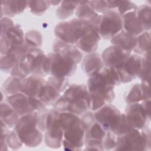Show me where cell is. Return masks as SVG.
<instances>
[{
    "instance_id": "6da1fadb",
    "label": "cell",
    "mask_w": 151,
    "mask_h": 151,
    "mask_svg": "<svg viewBox=\"0 0 151 151\" xmlns=\"http://www.w3.org/2000/svg\"><path fill=\"white\" fill-rule=\"evenodd\" d=\"M38 115V111L22 115L14 127L20 140L27 147H36L43 140L42 132L37 126Z\"/></svg>"
},
{
    "instance_id": "7a4b0ae2",
    "label": "cell",
    "mask_w": 151,
    "mask_h": 151,
    "mask_svg": "<svg viewBox=\"0 0 151 151\" xmlns=\"http://www.w3.org/2000/svg\"><path fill=\"white\" fill-rule=\"evenodd\" d=\"M91 26L97 30L101 37L111 39L123 29V18L117 9H107L98 15Z\"/></svg>"
},
{
    "instance_id": "3957f363",
    "label": "cell",
    "mask_w": 151,
    "mask_h": 151,
    "mask_svg": "<svg viewBox=\"0 0 151 151\" xmlns=\"http://www.w3.org/2000/svg\"><path fill=\"white\" fill-rule=\"evenodd\" d=\"M77 63L71 58L52 52L47 55L44 71L46 75L67 77L74 74L77 69Z\"/></svg>"
},
{
    "instance_id": "277c9868",
    "label": "cell",
    "mask_w": 151,
    "mask_h": 151,
    "mask_svg": "<svg viewBox=\"0 0 151 151\" xmlns=\"http://www.w3.org/2000/svg\"><path fill=\"white\" fill-rule=\"evenodd\" d=\"M132 128L123 135L117 136L116 150H146L150 149V131Z\"/></svg>"
},
{
    "instance_id": "5b68a950",
    "label": "cell",
    "mask_w": 151,
    "mask_h": 151,
    "mask_svg": "<svg viewBox=\"0 0 151 151\" xmlns=\"http://www.w3.org/2000/svg\"><path fill=\"white\" fill-rule=\"evenodd\" d=\"M90 25L87 22L78 18L63 21L55 27V35L57 40L63 42L76 44Z\"/></svg>"
},
{
    "instance_id": "8992f818",
    "label": "cell",
    "mask_w": 151,
    "mask_h": 151,
    "mask_svg": "<svg viewBox=\"0 0 151 151\" xmlns=\"http://www.w3.org/2000/svg\"><path fill=\"white\" fill-rule=\"evenodd\" d=\"M86 130L80 118L64 130L62 146L67 150H81L85 146Z\"/></svg>"
},
{
    "instance_id": "52a82bcc",
    "label": "cell",
    "mask_w": 151,
    "mask_h": 151,
    "mask_svg": "<svg viewBox=\"0 0 151 151\" xmlns=\"http://www.w3.org/2000/svg\"><path fill=\"white\" fill-rule=\"evenodd\" d=\"M87 87L90 93H96L104 96L108 104H110L114 99V87L110 85L100 73L89 76Z\"/></svg>"
},
{
    "instance_id": "ba28073f",
    "label": "cell",
    "mask_w": 151,
    "mask_h": 151,
    "mask_svg": "<svg viewBox=\"0 0 151 151\" xmlns=\"http://www.w3.org/2000/svg\"><path fill=\"white\" fill-rule=\"evenodd\" d=\"M142 57L136 54H130L123 64L116 68L122 83L132 81L138 77L142 67Z\"/></svg>"
},
{
    "instance_id": "9c48e42d",
    "label": "cell",
    "mask_w": 151,
    "mask_h": 151,
    "mask_svg": "<svg viewBox=\"0 0 151 151\" xmlns=\"http://www.w3.org/2000/svg\"><path fill=\"white\" fill-rule=\"evenodd\" d=\"M94 114L96 120L107 131H112L118 124L122 113L114 106L107 104L95 111Z\"/></svg>"
},
{
    "instance_id": "30bf717a",
    "label": "cell",
    "mask_w": 151,
    "mask_h": 151,
    "mask_svg": "<svg viewBox=\"0 0 151 151\" xmlns=\"http://www.w3.org/2000/svg\"><path fill=\"white\" fill-rule=\"evenodd\" d=\"M58 113L56 112L47 127L44 136V140L46 145L52 149L60 147L63 145L64 137V129L58 119Z\"/></svg>"
},
{
    "instance_id": "8fae6325",
    "label": "cell",
    "mask_w": 151,
    "mask_h": 151,
    "mask_svg": "<svg viewBox=\"0 0 151 151\" xmlns=\"http://www.w3.org/2000/svg\"><path fill=\"white\" fill-rule=\"evenodd\" d=\"M124 114L130 126L138 130L143 129L150 120L140 102L127 104Z\"/></svg>"
},
{
    "instance_id": "7c38bea8",
    "label": "cell",
    "mask_w": 151,
    "mask_h": 151,
    "mask_svg": "<svg viewBox=\"0 0 151 151\" xmlns=\"http://www.w3.org/2000/svg\"><path fill=\"white\" fill-rule=\"evenodd\" d=\"M130 54L120 47L112 45L104 49L101 56L104 67L117 68L123 64Z\"/></svg>"
},
{
    "instance_id": "4fadbf2b",
    "label": "cell",
    "mask_w": 151,
    "mask_h": 151,
    "mask_svg": "<svg viewBox=\"0 0 151 151\" xmlns=\"http://www.w3.org/2000/svg\"><path fill=\"white\" fill-rule=\"evenodd\" d=\"M100 38L101 36L97 30L90 25L76 45L82 52L93 53L97 49Z\"/></svg>"
},
{
    "instance_id": "5bb4252c",
    "label": "cell",
    "mask_w": 151,
    "mask_h": 151,
    "mask_svg": "<svg viewBox=\"0 0 151 151\" xmlns=\"http://www.w3.org/2000/svg\"><path fill=\"white\" fill-rule=\"evenodd\" d=\"M6 101L14 109L20 116L34 111L31 104V96L22 92L7 96Z\"/></svg>"
},
{
    "instance_id": "9a60e30c",
    "label": "cell",
    "mask_w": 151,
    "mask_h": 151,
    "mask_svg": "<svg viewBox=\"0 0 151 151\" xmlns=\"http://www.w3.org/2000/svg\"><path fill=\"white\" fill-rule=\"evenodd\" d=\"M125 101L127 104L140 103L150 99L149 83L142 82L134 84L125 96Z\"/></svg>"
},
{
    "instance_id": "2e32d148",
    "label": "cell",
    "mask_w": 151,
    "mask_h": 151,
    "mask_svg": "<svg viewBox=\"0 0 151 151\" xmlns=\"http://www.w3.org/2000/svg\"><path fill=\"white\" fill-rule=\"evenodd\" d=\"M82 69L87 76H90L94 74L100 73L104 67L101 56L93 52L87 54L83 59L81 63Z\"/></svg>"
},
{
    "instance_id": "e0dca14e",
    "label": "cell",
    "mask_w": 151,
    "mask_h": 151,
    "mask_svg": "<svg viewBox=\"0 0 151 151\" xmlns=\"http://www.w3.org/2000/svg\"><path fill=\"white\" fill-rule=\"evenodd\" d=\"M52 47L53 52L71 58L77 64L79 63L82 59L83 54L76 45L67 44L60 40H56L53 43Z\"/></svg>"
},
{
    "instance_id": "ac0fdd59",
    "label": "cell",
    "mask_w": 151,
    "mask_h": 151,
    "mask_svg": "<svg viewBox=\"0 0 151 151\" xmlns=\"http://www.w3.org/2000/svg\"><path fill=\"white\" fill-rule=\"evenodd\" d=\"M45 82L41 77L33 75L28 76L22 79V86L21 92L32 97H38L40 90Z\"/></svg>"
},
{
    "instance_id": "d6986e66",
    "label": "cell",
    "mask_w": 151,
    "mask_h": 151,
    "mask_svg": "<svg viewBox=\"0 0 151 151\" xmlns=\"http://www.w3.org/2000/svg\"><path fill=\"white\" fill-rule=\"evenodd\" d=\"M112 45H117L129 52L133 51L137 44V36L133 35L124 29L110 39Z\"/></svg>"
},
{
    "instance_id": "ffe728a7",
    "label": "cell",
    "mask_w": 151,
    "mask_h": 151,
    "mask_svg": "<svg viewBox=\"0 0 151 151\" xmlns=\"http://www.w3.org/2000/svg\"><path fill=\"white\" fill-rule=\"evenodd\" d=\"M75 13L77 18L84 21L90 25L94 23L99 15L94 11L90 1L78 2Z\"/></svg>"
},
{
    "instance_id": "44dd1931",
    "label": "cell",
    "mask_w": 151,
    "mask_h": 151,
    "mask_svg": "<svg viewBox=\"0 0 151 151\" xmlns=\"http://www.w3.org/2000/svg\"><path fill=\"white\" fill-rule=\"evenodd\" d=\"M28 6V1H1V18L4 13L6 17H14L21 14Z\"/></svg>"
},
{
    "instance_id": "7402d4cb",
    "label": "cell",
    "mask_w": 151,
    "mask_h": 151,
    "mask_svg": "<svg viewBox=\"0 0 151 151\" xmlns=\"http://www.w3.org/2000/svg\"><path fill=\"white\" fill-rule=\"evenodd\" d=\"M124 30L128 33L138 36L143 32L137 19L136 11L129 12L122 16Z\"/></svg>"
},
{
    "instance_id": "603a6c76",
    "label": "cell",
    "mask_w": 151,
    "mask_h": 151,
    "mask_svg": "<svg viewBox=\"0 0 151 151\" xmlns=\"http://www.w3.org/2000/svg\"><path fill=\"white\" fill-rule=\"evenodd\" d=\"M19 117L20 116L9 103L6 101L1 102V120L9 128L14 127Z\"/></svg>"
},
{
    "instance_id": "cb8c5ba5",
    "label": "cell",
    "mask_w": 151,
    "mask_h": 151,
    "mask_svg": "<svg viewBox=\"0 0 151 151\" xmlns=\"http://www.w3.org/2000/svg\"><path fill=\"white\" fill-rule=\"evenodd\" d=\"M63 96L68 101L79 99H90L87 87L84 84H71L64 91Z\"/></svg>"
},
{
    "instance_id": "d4e9b609",
    "label": "cell",
    "mask_w": 151,
    "mask_h": 151,
    "mask_svg": "<svg viewBox=\"0 0 151 151\" xmlns=\"http://www.w3.org/2000/svg\"><path fill=\"white\" fill-rule=\"evenodd\" d=\"M60 97V93L47 81L42 86L38 96L46 106L54 104Z\"/></svg>"
},
{
    "instance_id": "484cf974",
    "label": "cell",
    "mask_w": 151,
    "mask_h": 151,
    "mask_svg": "<svg viewBox=\"0 0 151 151\" xmlns=\"http://www.w3.org/2000/svg\"><path fill=\"white\" fill-rule=\"evenodd\" d=\"M1 37H5L6 38L11 48L13 47L22 46L25 44V35L22 28L18 24L14 25L4 35Z\"/></svg>"
},
{
    "instance_id": "4316f807",
    "label": "cell",
    "mask_w": 151,
    "mask_h": 151,
    "mask_svg": "<svg viewBox=\"0 0 151 151\" xmlns=\"http://www.w3.org/2000/svg\"><path fill=\"white\" fill-rule=\"evenodd\" d=\"M136 13L137 19L143 31H149L150 29L151 18L150 6L147 4H143L137 6Z\"/></svg>"
},
{
    "instance_id": "83f0119b",
    "label": "cell",
    "mask_w": 151,
    "mask_h": 151,
    "mask_svg": "<svg viewBox=\"0 0 151 151\" xmlns=\"http://www.w3.org/2000/svg\"><path fill=\"white\" fill-rule=\"evenodd\" d=\"M22 86V79L11 76L4 83L2 93L7 96L21 92Z\"/></svg>"
},
{
    "instance_id": "f1b7e54d",
    "label": "cell",
    "mask_w": 151,
    "mask_h": 151,
    "mask_svg": "<svg viewBox=\"0 0 151 151\" xmlns=\"http://www.w3.org/2000/svg\"><path fill=\"white\" fill-rule=\"evenodd\" d=\"M78 2L61 1L55 11L56 16L60 19H65L71 17L76 11Z\"/></svg>"
},
{
    "instance_id": "f546056e",
    "label": "cell",
    "mask_w": 151,
    "mask_h": 151,
    "mask_svg": "<svg viewBox=\"0 0 151 151\" xmlns=\"http://www.w3.org/2000/svg\"><path fill=\"white\" fill-rule=\"evenodd\" d=\"M150 34L149 31H143L137 36V44L134 52L137 54L144 55L150 52Z\"/></svg>"
},
{
    "instance_id": "4dcf8cb0",
    "label": "cell",
    "mask_w": 151,
    "mask_h": 151,
    "mask_svg": "<svg viewBox=\"0 0 151 151\" xmlns=\"http://www.w3.org/2000/svg\"><path fill=\"white\" fill-rule=\"evenodd\" d=\"M47 55L42 51L36 55L32 60L31 65V75L43 77L46 74L44 71V65Z\"/></svg>"
},
{
    "instance_id": "1f68e13d",
    "label": "cell",
    "mask_w": 151,
    "mask_h": 151,
    "mask_svg": "<svg viewBox=\"0 0 151 151\" xmlns=\"http://www.w3.org/2000/svg\"><path fill=\"white\" fill-rule=\"evenodd\" d=\"M107 131L96 120L86 130V139H93L103 141Z\"/></svg>"
},
{
    "instance_id": "d6a6232c",
    "label": "cell",
    "mask_w": 151,
    "mask_h": 151,
    "mask_svg": "<svg viewBox=\"0 0 151 151\" xmlns=\"http://www.w3.org/2000/svg\"><path fill=\"white\" fill-rule=\"evenodd\" d=\"M100 73L104 76L107 83L113 87L119 86L122 83L116 68L104 67Z\"/></svg>"
},
{
    "instance_id": "836d02e7",
    "label": "cell",
    "mask_w": 151,
    "mask_h": 151,
    "mask_svg": "<svg viewBox=\"0 0 151 151\" xmlns=\"http://www.w3.org/2000/svg\"><path fill=\"white\" fill-rule=\"evenodd\" d=\"M25 42L29 48H39L42 44V37L37 31H29L25 35Z\"/></svg>"
},
{
    "instance_id": "e575fe53",
    "label": "cell",
    "mask_w": 151,
    "mask_h": 151,
    "mask_svg": "<svg viewBox=\"0 0 151 151\" xmlns=\"http://www.w3.org/2000/svg\"><path fill=\"white\" fill-rule=\"evenodd\" d=\"M150 74V52L143 55L142 64L140 72L138 77L142 80V82L149 83Z\"/></svg>"
},
{
    "instance_id": "d590c367",
    "label": "cell",
    "mask_w": 151,
    "mask_h": 151,
    "mask_svg": "<svg viewBox=\"0 0 151 151\" xmlns=\"http://www.w3.org/2000/svg\"><path fill=\"white\" fill-rule=\"evenodd\" d=\"M54 87L60 93L64 91L69 86V81L67 77H61L51 76L47 81Z\"/></svg>"
},
{
    "instance_id": "8d00e7d4",
    "label": "cell",
    "mask_w": 151,
    "mask_h": 151,
    "mask_svg": "<svg viewBox=\"0 0 151 151\" xmlns=\"http://www.w3.org/2000/svg\"><path fill=\"white\" fill-rule=\"evenodd\" d=\"M50 3L49 1H29L28 6L31 12L35 15L43 14L49 7Z\"/></svg>"
},
{
    "instance_id": "74e56055",
    "label": "cell",
    "mask_w": 151,
    "mask_h": 151,
    "mask_svg": "<svg viewBox=\"0 0 151 151\" xmlns=\"http://www.w3.org/2000/svg\"><path fill=\"white\" fill-rule=\"evenodd\" d=\"M6 140L8 146L12 149H18L24 145L15 130L9 131Z\"/></svg>"
},
{
    "instance_id": "f35d334b",
    "label": "cell",
    "mask_w": 151,
    "mask_h": 151,
    "mask_svg": "<svg viewBox=\"0 0 151 151\" xmlns=\"http://www.w3.org/2000/svg\"><path fill=\"white\" fill-rule=\"evenodd\" d=\"M117 5V11L122 17L129 12L136 11L137 8V5L130 1H118Z\"/></svg>"
},
{
    "instance_id": "ab89813d",
    "label": "cell",
    "mask_w": 151,
    "mask_h": 151,
    "mask_svg": "<svg viewBox=\"0 0 151 151\" xmlns=\"http://www.w3.org/2000/svg\"><path fill=\"white\" fill-rule=\"evenodd\" d=\"M117 144V136L111 131H107L106 135L103 140L104 150H115Z\"/></svg>"
},
{
    "instance_id": "60d3db41",
    "label": "cell",
    "mask_w": 151,
    "mask_h": 151,
    "mask_svg": "<svg viewBox=\"0 0 151 151\" xmlns=\"http://www.w3.org/2000/svg\"><path fill=\"white\" fill-rule=\"evenodd\" d=\"M86 150H103V141L93 139H86L85 143Z\"/></svg>"
},
{
    "instance_id": "b9f144b4",
    "label": "cell",
    "mask_w": 151,
    "mask_h": 151,
    "mask_svg": "<svg viewBox=\"0 0 151 151\" xmlns=\"http://www.w3.org/2000/svg\"><path fill=\"white\" fill-rule=\"evenodd\" d=\"M81 118H80V120L84 125L86 130H87L90 126L96 121L94 114L91 111H87L83 114H82Z\"/></svg>"
},
{
    "instance_id": "7bdbcfd3",
    "label": "cell",
    "mask_w": 151,
    "mask_h": 151,
    "mask_svg": "<svg viewBox=\"0 0 151 151\" xmlns=\"http://www.w3.org/2000/svg\"><path fill=\"white\" fill-rule=\"evenodd\" d=\"M91 6L96 12L103 13L108 9L107 1H91Z\"/></svg>"
},
{
    "instance_id": "ee69618b",
    "label": "cell",
    "mask_w": 151,
    "mask_h": 151,
    "mask_svg": "<svg viewBox=\"0 0 151 151\" xmlns=\"http://www.w3.org/2000/svg\"><path fill=\"white\" fill-rule=\"evenodd\" d=\"M1 36L4 35L6 32L12 28L14 24L13 21L8 17H5L1 19Z\"/></svg>"
},
{
    "instance_id": "f6af8a7d",
    "label": "cell",
    "mask_w": 151,
    "mask_h": 151,
    "mask_svg": "<svg viewBox=\"0 0 151 151\" xmlns=\"http://www.w3.org/2000/svg\"><path fill=\"white\" fill-rule=\"evenodd\" d=\"M61 1H50V5L52 4V5H57L59 4H61Z\"/></svg>"
}]
</instances>
